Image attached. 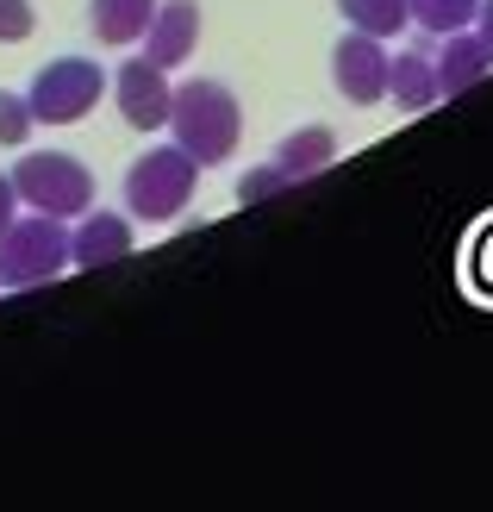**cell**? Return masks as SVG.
Segmentation results:
<instances>
[{"mask_svg":"<svg viewBox=\"0 0 493 512\" xmlns=\"http://www.w3.org/2000/svg\"><path fill=\"white\" fill-rule=\"evenodd\" d=\"M169 132L200 169H213V163H225L231 150H238L244 107H238V94L219 88V82H181L175 100H169Z\"/></svg>","mask_w":493,"mask_h":512,"instance_id":"cell-1","label":"cell"},{"mask_svg":"<svg viewBox=\"0 0 493 512\" xmlns=\"http://www.w3.org/2000/svg\"><path fill=\"white\" fill-rule=\"evenodd\" d=\"M13 188L32 213H50V219H82L94 207V175L69 150H25L13 169Z\"/></svg>","mask_w":493,"mask_h":512,"instance_id":"cell-2","label":"cell"},{"mask_svg":"<svg viewBox=\"0 0 493 512\" xmlns=\"http://www.w3.org/2000/svg\"><path fill=\"white\" fill-rule=\"evenodd\" d=\"M69 263H75L69 225L50 213H25L0 238V288H38V281H57Z\"/></svg>","mask_w":493,"mask_h":512,"instance_id":"cell-3","label":"cell"},{"mask_svg":"<svg viewBox=\"0 0 493 512\" xmlns=\"http://www.w3.org/2000/svg\"><path fill=\"white\" fill-rule=\"evenodd\" d=\"M194 188H200V163L181 144L144 150V157L125 169V207H132V219H150V225L175 219L194 200Z\"/></svg>","mask_w":493,"mask_h":512,"instance_id":"cell-4","label":"cell"},{"mask_svg":"<svg viewBox=\"0 0 493 512\" xmlns=\"http://www.w3.org/2000/svg\"><path fill=\"white\" fill-rule=\"evenodd\" d=\"M100 94H107V75H100V63H88V57L44 63L32 75V88H25L38 125H75V119H88L100 107Z\"/></svg>","mask_w":493,"mask_h":512,"instance_id":"cell-5","label":"cell"},{"mask_svg":"<svg viewBox=\"0 0 493 512\" xmlns=\"http://www.w3.org/2000/svg\"><path fill=\"white\" fill-rule=\"evenodd\" d=\"M331 75H337V94H344L350 107H375V100H387V50H381V38L344 32L337 50H331Z\"/></svg>","mask_w":493,"mask_h":512,"instance_id":"cell-6","label":"cell"},{"mask_svg":"<svg viewBox=\"0 0 493 512\" xmlns=\"http://www.w3.org/2000/svg\"><path fill=\"white\" fill-rule=\"evenodd\" d=\"M113 100H119V113L125 125H138V132H150V125H169V69H157L150 57H132V63H119L113 69Z\"/></svg>","mask_w":493,"mask_h":512,"instance_id":"cell-7","label":"cell"},{"mask_svg":"<svg viewBox=\"0 0 493 512\" xmlns=\"http://www.w3.org/2000/svg\"><path fill=\"white\" fill-rule=\"evenodd\" d=\"M200 44V7L194 0H157V19L144 32V57L157 69H181Z\"/></svg>","mask_w":493,"mask_h":512,"instance_id":"cell-8","label":"cell"},{"mask_svg":"<svg viewBox=\"0 0 493 512\" xmlns=\"http://www.w3.org/2000/svg\"><path fill=\"white\" fill-rule=\"evenodd\" d=\"M69 250H75L82 269H113L138 250V238H132V225H125V213H82V225L69 232Z\"/></svg>","mask_w":493,"mask_h":512,"instance_id":"cell-9","label":"cell"},{"mask_svg":"<svg viewBox=\"0 0 493 512\" xmlns=\"http://www.w3.org/2000/svg\"><path fill=\"white\" fill-rule=\"evenodd\" d=\"M431 63H437V94H469L481 75L493 69V57L481 50V38H475V32H450V38H444V50H437Z\"/></svg>","mask_w":493,"mask_h":512,"instance_id":"cell-10","label":"cell"},{"mask_svg":"<svg viewBox=\"0 0 493 512\" xmlns=\"http://www.w3.org/2000/svg\"><path fill=\"white\" fill-rule=\"evenodd\" d=\"M387 94L400 100V113H425L437 107V63L419 57V50H400V57H387Z\"/></svg>","mask_w":493,"mask_h":512,"instance_id":"cell-11","label":"cell"},{"mask_svg":"<svg viewBox=\"0 0 493 512\" xmlns=\"http://www.w3.org/2000/svg\"><path fill=\"white\" fill-rule=\"evenodd\" d=\"M88 32L100 44H138L150 32V19H157V0H88Z\"/></svg>","mask_w":493,"mask_h":512,"instance_id":"cell-12","label":"cell"},{"mask_svg":"<svg viewBox=\"0 0 493 512\" xmlns=\"http://www.w3.org/2000/svg\"><path fill=\"white\" fill-rule=\"evenodd\" d=\"M331 157H337V138L325 132V125H306V132H294V138H281V150H275V163L294 175V182H306V175H319V169H331Z\"/></svg>","mask_w":493,"mask_h":512,"instance_id":"cell-13","label":"cell"},{"mask_svg":"<svg viewBox=\"0 0 493 512\" xmlns=\"http://www.w3.org/2000/svg\"><path fill=\"white\" fill-rule=\"evenodd\" d=\"M337 13L369 38H400V25H412L406 0H337Z\"/></svg>","mask_w":493,"mask_h":512,"instance_id":"cell-14","label":"cell"},{"mask_svg":"<svg viewBox=\"0 0 493 512\" xmlns=\"http://www.w3.org/2000/svg\"><path fill=\"white\" fill-rule=\"evenodd\" d=\"M475 7H481V0H406L412 25H425V32H437V38H450V32H462V25H475Z\"/></svg>","mask_w":493,"mask_h":512,"instance_id":"cell-15","label":"cell"},{"mask_svg":"<svg viewBox=\"0 0 493 512\" xmlns=\"http://www.w3.org/2000/svg\"><path fill=\"white\" fill-rule=\"evenodd\" d=\"M288 188H294V175L281 169V163H269V169H250L244 182H238V200L256 207V200H275V194H288Z\"/></svg>","mask_w":493,"mask_h":512,"instance_id":"cell-16","label":"cell"},{"mask_svg":"<svg viewBox=\"0 0 493 512\" xmlns=\"http://www.w3.org/2000/svg\"><path fill=\"white\" fill-rule=\"evenodd\" d=\"M32 100L25 94H7L0 88V144H25V132H32Z\"/></svg>","mask_w":493,"mask_h":512,"instance_id":"cell-17","label":"cell"},{"mask_svg":"<svg viewBox=\"0 0 493 512\" xmlns=\"http://www.w3.org/2000/svg\"><path fill=\"white\" fill-rule=\"evenodd\" d=\"M32 38V0H0V44Z\"/></svg>","mask_w":493,"mask_h":512,"instance_id":"cell-18","label":"cell"},{"mask_svg":"<svg viewBox=\"0 0 493 512\" xmlns=\"http://www.w3.org/2000/svg\"><path fill=\"white\" fill-rule=\"evenodd\" d=\"M13 207H19V188H13V175H0V238H7V225L19 219Z\"/></svg>","mask_w":493,"mask_h":512,"instance_id":"cell-19","label":"cell"},{"mask_svg":"<svg viewBox=\"0 0 493 512\" xmlns=\"http://www.w3.org/2000/svg\"><path fill=\"white\" fill-rule=\"evenodd\" d=\"M475 38H481V50L493 57V0H481V7H475Z\"/></svg>","mask_w":493,"mask_h":512,"instance_id":"cell-20","label":"cell"}]
</instances>
